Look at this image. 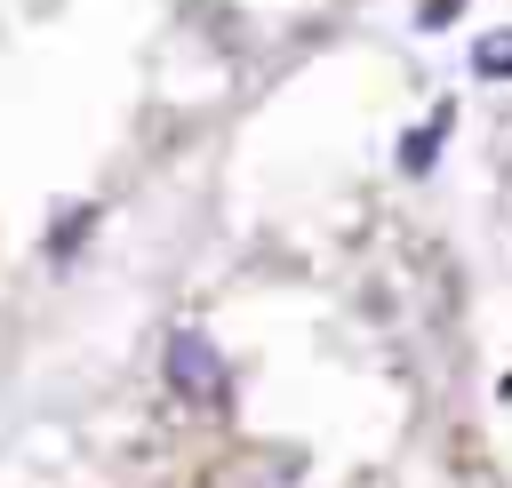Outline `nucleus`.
I'll use <instances>...</instances> for the list:
<instances>
[{"instance_id":"1","label":"nucleus","mask_w":512,"mask_h":488,"mask_svg":"<svg viewBox=\"0 0 512 488\" xmlns=\"http://www.w3.org/2000/svg\"><path fill=\"white\" fill-rule=\"evenodd\" d=\"M168 360H176V384H200V392L216 384V352H208L200 336H176V352H168Z\"/></svg>"},{"instance_id":"2","label":"nucleus","mask_w":512,"mask_h":488,"mask_svg":"<svg viewBox=\"0 0 512 488\" xmlns=\"http://www.w3.org/2000/svg\"><path fill=\"white\" fill-rule=\"evenodd\" d=\"M480 72H488V80H504V72H512V32L480 40Z\"/></svg>"},{"instance_id":"3","label":"nucleus","mask_w":512,"mask_h":488,"mask_svg":"<svg viewBox=\"0 0 512 488\" xmlns=\"http://www.w3.org/2000/svg\"><path fill=\"white\" fill-rule=\"evenodd\" d=\"M464 0H424V24H440V16H456Z\"/></svg>"}]
</instances>
